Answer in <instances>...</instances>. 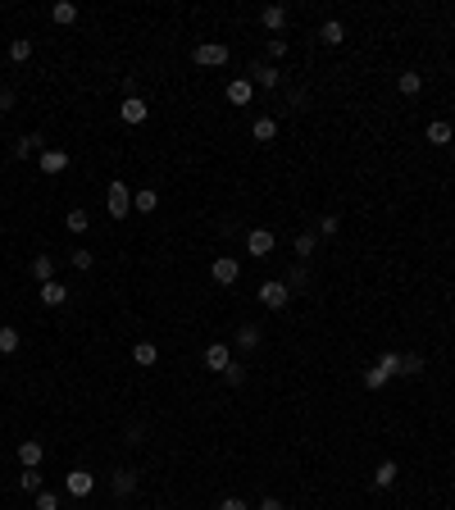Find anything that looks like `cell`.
<instances>
[{
    "mask_svg": "<svg viewBox=\"0 0 455 510\" xmlns=\"http://www.w3.org/2000/svg\"><path fill=\"white\" fill-rule=\"evenodd\" d=\"M105 206H109V215H114V219H128V210H132V192H128V183H109Z\"/></svg>",
    "mask_w": 455,
    "mask_h": 510,
    "instance_id": "6da1fadb",
    "label": "cell"
},
{
    "mask_svg": "<svg viewBox=\"0 0 455 510\" xmlns=\"http://www.w3.org/2000/svg\"><path fill=\"white\" fill-rule=\"evenodd\" d=\"M287 301H292V292H287V282H282V278H273V282L260 287V305H264V310H282Z\"/></svg>",
    "mask_w": 455,
    "mask_h": 510,
    "instance_id": "7a4b0ae2",
    "label": "cell"
},
{
    "mask_svg": "<svg viewBox=\"0 0 455 510\" xmlns=\"http://www.w3.org/2000/svg\"><path fill=\"white\" fill-rule=\"evenodd\" d=\"M192 60L196 64H205V69H219V64H228V46H219V42H201L192 51Z\"/></svg>",
    "mask_w": 455,
    "mask_h": 510,
    "instance_id": "3957f363",
    "label": "cell"
},
{
    "mask_svg": "<svg viewBox=\"0 0 455 510\" xmlns=\"http://www.w3.org/2000/svg\"><path fill=\"white\" fill-rule=\"evenodd\" d=\"M210 273H214V282H219V287H232V282L241 278V264L232 260V255H219V260L210 264Z\"/></svg>",
    "mask_w": 455,
    "mask_h": 510,
    "instance_id": "277c9868",
    "label": "cell"
},
{
    "mask_svg": "<svg viewBox=\"0 0 455 510\" xmlns=\"http://www.w3.org/2000/svg\"><path fill=\"white\" fill-rule=\"evenodd\" d=\"M273 246H278V237H273L269 228H250L246 233V251H250V255H260V260H264V255H273Z\"/></svg>",
    "mask_w": 455,
    "mask_h": 510,
    "instance_id": "5b68a950",
    "label": "cell"
},
{
    "mask_svg": "<svg viewBox=\"0 0 455 510\" xmlns=\"http://www.w3.org/2000/svg\"><path fill=\"white\" fill-rule=\"evenodd\" d=\"M64 488H68V497H91V488H96V474H91V469H73V474L64 478Z\"/></svg>",
    "mask_w": 455,
    "mask_h": 510,
    "instance_id": "8992f818",
    "label": "cell"
},
{
    "mask_svg": "<svg viewBox=\"0 0 455 510\" xmlns=\"http://www.w3.org/2000/svg\"><path fill=\"white\" fill-rule=\"evenodd\" d=\"M109 488H114V497H132V492L141 488V474H137V469H114Z\"/></svg>",
    "mask_w": 455,
    "mask_h": 510,
    "instance_id": "52a82bcc",
    "label": "cell"
},
{
    "mask_svg": "<svg viewBox=\"0 0 455 510\" xmlns=\"http://www.w3.org/2000/svg\"><path fill=\"white\" fill-rule=\"evenodd\" d=\"M37 164H41V174H64V169H68V151H55V146H46V151L41 155H37Z\"/></svg>",
    "mask_w": 455,
    "mask_h": 510,
    "instance_id": "ba28073f",
    "label": "cell"
},
{
    "mask_svg": "<svg viewBox=\"0 0 455 510\" xmlns=\"http://www.w3.org/2000/svg\"><path fill=\"white\" fill-rule=\"evenodd\" d=\"M146 114H151V105H146L141 96H123V105H119L123 123H146Z\"/></svg>",
    "mask_w": 455,
    "mask_h": 510,
    "instance_id": "9c48e42d",
    "label": "cell"
},
{
    "mask_svg": "<svg viewBox=\"0 0 455 510\" xmlns=\"http://www.w3.org/2000/svg\"><path fill=\"white\" fill-rule=\"evenodd\" d=\"M282 78H278V69H269V64H250V87H264V91H273Z\"/></svg>",
    "mask_w": 455,
    "mask_h": 510,
    "instance_id": "30bf717a",
    "label": "cell"
},
{
    "mask_svg": "<svg viewBox=\"0 0 455 510\" xmlns=\"http://www.w3.org/2000/svg\"><path fill=\"white\" fill-rule=\"evenodd\" d=\"M319 42H324V46H342V42H346V23H342V19H328L324 28H319Z\"/></svg>",
    "mask_w": 455,
    "mask_h": 510,
    "instance_id": "8fae6325",
    "label": "cell"
},
{
    "mask_svg": "<svg viewBox=\"0 0 455 510\" xmlns=\"http://www.w3.org/2000/svg\"><path fill=\"white\" fill-rule=\"evenodd\" d=\"M250 137H255V141H264V146H269V141L278 137V119H269V114H260V119L250 123Z\"/></svg>",
    "mask_w": 455,
    "mask_h": 510,
    "instance_id": "7c38bea8",
    "label": "cell"
},
{
    "mask_svg": "<svg viewBox=\"0 0 455 510\" xmlns=\"http://www.w3.org/2000/svg\"><path fill=\"white\" fill-rule=\"evenodd\" d=\"M228 365H232V356H228V347L223 342H214V347L205 351V370H214V374H223Z\"/></svg>",
    "mask_w": 455,
    "mask_h": 510,
    "instance_id": "4fadbf2b",
    "label": "cell"
},
{
    "mask_svg": "<svg viewBox=\"0 0 455 510\" xmlns=\"http://www.w3.org/2000/svg\"><path fill=\"white\" fill-rule=\"evenodd\" d=\"M396 474H401V465H396V460H378V469H373V488H391V483H396Z\"/></svg>",
    "mask_w": 455,
    "mask_h": 510,
    "instance_id": "5bb4252c",
    "label": "cell"
},
{
    "mask_svg": "<svg viewBox=\"0 0 455 510\" xmlns=\"http://www.w3.org/2000/svg\"><path fill=\"white\" fill-rule=\"evenodd\" d=\"M260 23L269 28V33H282V28H287V10H282V5H264Z\"/></svg>",
    "mask_w": 455,
    "mask_h": 510,
    "instance_id": "9a60e30c",
    "label": "cell"
},
{
    "mask_svg": "<svg viewBox=\"0 0 455 510\" xmlns=\"http://www.w3.org/2000/svg\"><path fill=\"white\" fill-rule=\"evenodd\" d=\"M68 301V287H64V282H41V305H64Z\"/></svg>",
    "mask_w": 455,
    "mask_h": 510,
    "instance_id": "2e32d148",
    "label": "cell"
},
{
    "mask_svg": "<svg viewBox=\"0 0 455 510\" xmlns=\"http://www.w3.org/2000/svg\"><path fill=\"white\" fill-rule=\"evenodd\" d=\"M155 206H160V192H155V187H141V192L132 196V210H137V215H151Z\"/></svg>",
    "mask_w": 455,
    "mask_h": 510,
    "instance_id": "e0dca14e",
    "label": "cell"
},
{
    "mask_svg": "<svg viewBox=\"0 0 455 510\" xmlns=\"http://www.w3.org/2000/svg\"><path fill=\"white\" fill-rule=\"evenodd\" d=\"M451 137H455V128L446 119H433L428 123V141H433V146H451Z\"/></svg>",
    "mask_w": 455,
    "mask_h": 510,
    "instance_id": "ac0fdd59",
    "label": "cell"
},
{
    "mask_svg": "<svg viewBox=\"0 0 455 510\" xmlns=\"http://www.w3.org/2000/svg\"><path fill=\"white\" fill-rule=\"evenodd\" d=\"M250 91H255V87H250V78H232V82H228V100H232V105H246Z\"/></svg>",
    "mask_w": 455,
    "mask_h": 510,
    "instance_id": "d6986e66",
    "label": "cell"
},
{
    "mask_svg": "<svg viewBox=\"0 0 455 510\" xmlns=\"http://www.w3.org/2000/svg\"><path fill=\"white\" fill-rule=\"evenodd\" d=\"M132 360H137L141 370H151L155 360H160V347H155V342H137V347H132Z\"/></svg>",
    "mask_w": 455,
    "mask_h": 510,
    "instance_id": "ffe728a7",
    "label": "cell"
},
{
    "mask_svg": "<svg viewBox=\"0 0 455 510\" xmlns=\"http://www.w3.org/2000/svg\"><path fill=\"white\" fill-rule=\"evenodd\" d=\"M46 151V141L37 137V132H28V137H19V146H14V155H19V160H28V155H41Z\"/></svg>",
    "mask_w": 455,
    "mask_h": 510,
    "instance_id": "44dd1931",
    "label": "cell"
},
{
    "mask_svg": "<svg viewBox=\"0 0 455 510\" xmlns=\"http://www.w3.org/2000/svg\"><path fill=\"white\" fill-rule=\"evenodd\" d=\"M260 337H264L260 324H241V328H237V347H241V351H255V347H260Z\"/></svg>",
    "mask_w": 455,
    "mask_h": 510,
    "instance_id": "7402d4cb",
    "label": "cell"
},
{
    "mask_svg": "<svg viewBox=\"0 0 455 510\" xmlns=\"http://www.w3.org/2000/svg\"><path fill=\"white\" fill-rule=\"evenodd\" d=\"M19 460H23L28 469H37V465L46 460V446H41V442H23V446H19Z\"/></svg>",
    "mask_w": 455,
    "mask_h": 510,
    "instance_id": "603a6c76",
    "label": "cell"
},
{
    "mask_svg": "<svg viewBox=\"0 0 455 510\" xmlns=\"http://www.w3.org/2000/svg\"><path fill=\"white\" fill-rule=\"evenodd\" d=\"M10 60H14V64H28V60H32V42H28V37H14V42H10Z\"/></svg>",
    "mask_w": 455,
    "mask_h": 510,
    "instance_id": "cb8c5ba5",
    "label": "cell"
},
{
    "mask_svg": "<svg viewBox=\"0 0 455 510\" xmlns=\"http://www.w3.org/2000/svg\"><path fill=\"white\" fill-rule=\"evenodd\" d=\"M32 278L37 282H50L55 278V260H50V255H32Z\"/></svg>",
    "mask_w": 455,
    "mask_h": 510,
    "instance_id": "d4e9b609",
    "label": "cell"
},
{
    "mask_svg": "<svg viewBox=\"0 0 455 510\" xmlns=\"http://www.w3.org/2000/svg\"><path fill=\"white\" fill-rule=\"evenodd\" d=\"M287 292H305V287H310V273H305V264H292V273H287Z\"/></svg>",
    "mask_w": 455,
    "mask_h": 510,
    "instance_id": "484cf974",
    "label": "cell"
},
{
    "mask_svg": "<svg viewBox=\"0 0 455 510\" xmlns=\"http://www.w3.org/2000/svg\"><path fill=\"white\" fill-rule=\"evenodd\" d=\"M50 19L59 23V28H68V23H77V5H68V0H59V5H55V10H50Z\"/></svg>",
    "mask_w": 455,
    "mask_h": 510,
    "instance_id": "4316f807",
    "label": "cell"
},
{
    "mask_svg": "<svg viewBox=\"0 0 455 510\" xmlns=\"http://www.w3.org/2000/svg\"><path fill=\"white\" fill-rule=\"evenodd\" d=\"M396 87H401V96H419V91H423V78L419 73H401V78H396Z\"/></svg>",
    "mask_w": 455,
    "mask_h": 510,
    "instance_id": "83f0119b",
    "label": "cell"
},
{
    "mask_svg": "<svg viewBox=\"0 0 455 510\" xmlns=\"http://www.w3.org/2000/svg\"><path fill=\"white\" fill-rule=\"evenodd\" d=\"M23 347V337H19V328H0V351L5 356H14V351Z\"/></svg>",
    "mask_w": 455,
    "mask_h": 510,
    "instance_id": "f1b7e54d",
    "label": "cell"
},
{
    "mask_svg": "<svg viewBox=\"0 0 455 510\" xmlns=\"http://www.w3.org/2000/svg\"><path fill=\"white\" fill-rule=\"evenodd\" d=\"M91 260H96V255H91V251H87V246H77V251H68V264H73V269H77V273H87V269H91Z\"/></svg>",
    "mask_w": 455,
    "mask_h": 510,
    "instance_id": "f546056e",
    "label": "cell"
},
{
    "mask_svg": "<svg viewBox=\"0 0 455 510\" xmlns=\"http://www.w3.org/2000/svg\"><path fill=\"white\" fill-rule=\"evenodd\" d=\"M315 246H319V233H296V255H315Z\"/></svg>",
    "mask_w": 455,
    "mask_h": 510,
    "instance_id": "4dcf8cb0",
    "label": "cell"
},
{
    "mask_svg": "<svg viewBox=\"0 0 455 510\" xmlns=\"http://www.w3.org/2000/svg\"><path fill=\"white\" fill-rule=\"evenodd\" d=\"M378 370L387 374V379H391V374H401V351H382V356H378Z\"/></svg>",
    "mask_w": 455,
    "mask_h": 510,
    "instance_id": "1f68e13d",
    "label": "cell"
},
{
    "mask_svg": "<svg viewBox=\"0 0 455 510\" xmlns=\"http://www.w3.org/2000/svg\"><path fill=\"white\" fill-rule=\"evenodd\" d=\"M64 224H68V233H87V228H91L87 210H68V219H64Z\"/></svg>",
    "mask_w": 455,
    "mask_h": 510,
    "instance_id": "d6a6232c",
    "label": "cell"
},
{
    "mask_svg": "<svg viewBox=\"0 0 455 510\" xmlns=\"http://www.w3.org/2000/svg\"><path fill=\"white\" fill-rule=\"evenodd\" d=\"M364 388H369V392H378V388H387V374H382V370H378V365H369V370H364Z\"/></svg>",
    "mask_w": 455,
    "mask_h": 510,
    "instance_id": "836d02e7",
    "label": "cell"
},
{
    "mask_svg": "<svg viewBox=\"0 0 455 510\" xmlns=\"http://www.w3.org/2000/svg\"><path fill=\"white\" fill-rule=\"evenodd\" d=\"M223 379H228V388H241V383H246V365H237V360H232V365L223 370Z\"/></svg>",
    "mask_w": 455,
    "mask_h": 510,
    "instance_id": "e575fe53",
    "label": "cell"
},
{
    "mask_svg": "<svg viewBox=\"0 0 455 510\" xmlns=\"http://www.w3.org/2000/svg\"><path fill=\"white\" fill-rule=\"evenodd\" d=\"M401 374H423V356H401Z\"/></svg>",
    "mask_w": 455,
    "mask_h": 510,
    "instance_id": "d590c367",
    "label": "cell"
},
{
    "mask_svg": "<svg viewBox=\"0 0 455 510\" xmlns=\"http://www.w3.org/2000/svg\"><path fill=\"white\" fill-rule=\"evenodd\" d=\"M37 510H59V497H55V492H37Z\"/></svg>",
    "mask_w": 455,
    "mask_h": 510,
    "instance_id": "8d00e7d4",
    "label": "cell"
},
{
    "mask_svg": "<svg viewBox=\"0 0 455 510\" xmlns=\"http://www.w3.org/2000/svg\"><path fill=\"white\" fill-rule=\"evenodd\" d=\"M19 483H23V492H41V474H37V469H28Z\"/></svg>",
    "mask_w": 455,
    "mask_h": 510,
    "instance_id": "74e56055",
    "label": "cell"
},
{
    "mask_svg": "<svg viewBox=\"0 0 455 510\" xmlns=\"http://www.w3.org/2000/svg\"><path fill=\"white\" fill-rule=\"evenodd\" d=\"M319 237H337V215H324V219H319Z\"/></svg>",
    "mask_w": 455,
    "mask_h": 510,
    "instance_id": "f35d334b",
    "label": "cell"
},
{
    "mask_svg": "<svg viewBox=\"0 0 455 510\" xmlns=\"http://www.w3.org/2000/svg\"><path fill=\"white\" fill-rule=\"evenodd\" d=\"M128 442H132V446L146 442V424H128Z\"/></svg>",
    "mask_w": 455,
    "mask_h": 510,
    "instance_id": "ab89813d",
    "label": "cell"
},
{
    "mask_svg": "<svg viewBox=\"0 0 455 510\" xmlns=\"http://www.w3.org/2000/svg\"><path fill=\"white\" fill-rule=\"evenodd\" d=\"M269 55H273V60H282V55H287V42H282V37H269Z\"/></svg>",
    "mask_w": 455,
    "mask_h": 510,
    "instance_id": "60d3db41",
    "label": "cell"
},
{
    "mask_svg": "<svg viewBox=\"0 0 455 510\" xmlns=\"http://www.w3.org/2000/svg\"><path fill=\"white\" fill-rule=\"evenodd\" d=\"M219 510H250V506L241 497H223V506H219Z\"/></svg>",
    "mask_w": 455,
    "mask_h": 510,
    "instance_id": "b9f144b4",
    "label": "cell"
},
{
    "mask_svg": "<svg viewBox=\"0 0 455 510\" xmlns=\"http://www.w3.org/2000/svg\"><path fill=\"white\" fill-rule=\"evenodd\" d=\"M14 109V91H0V114H10Z\"/></svg>",
    "mask_w": 455,
    "mask_h": 510,
    "instance_id": "7bdbcfd3",
    "label": "cell"
},
{
    "mask_svg": "<svg viewBox=\"0 0 455 510\" xmlns=\"http://www.w3.org/2000/svg\"><path fill=\"white\" fill-rule=\"evenodd\" d=\"M260 510H282V501H278V497H264V506H260Z\"/></svg>",
    "mask_w": 455,
    "mask_h": 510,
    "instance_id": "ee69618b",
    "label": "cell"
},
{
    "mask_svg": "<svg viewBox=\"0 0 455 510\" xmlns=\"http://www.w3.org/2000/svg\"><path fill=\"white\" fill-rule=\"evenodd\" d=\"M0 91H5V82H0Z\"/></svg>",
    "mask_w": 455,
    "mask_h": 510,
    "instance_id": "f6af8a7d",
    "label": "cell"
}]
</instances>
